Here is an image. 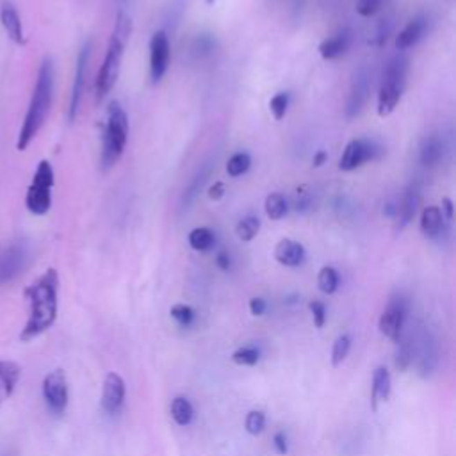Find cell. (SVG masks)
Masks as SVG:
<instances>
[{
	"mask_svg": "<svg viewBox=\"0 0 456 456\" xmlns=\"http://www.w3.org/2000/svg\"><path fill=\"white\" fill-rule=\"evenodd\" d=\"M58 290L59 274L54 268H49L42 277H37L27 289L25 299L29 301V317L21 328L20 340L30 342L45 333L58 319Z\"/></svg>",
	"mask_w": 456,
	"mask_h": 456,
	"instance_id": "6da1fadb",
	"label": "cell"
},
{
	"mask_svg": "<svg viewBox=\"0 0 456 456\" xmlns=\"http://www.w3.org/2000/svg\"><path fill=\"white\" fill-rule=\"evenodd\" d=\"M54 84H55V71L52 59L45 58L40 64V70L36 75V84H34V91L30 96L29 109L24 118V125H21L20 134H18L17 148L20 152H25L33 143L37 132L42 130L45 125L46 118L52 109V100H54Z\"/></svg>",
	"mask_w": 456,
	"mask_h": 456,
	"instance_id": "7a4b0ae2",
	"label": "cell"
},
{
	"mask_svg": "<svg viewBox=\"0 0 456 456\" xmlns=\"http://www.w3.org/2000/svg\"><path fill=\"white\" fill-rule=\"evenodd\" d=\"M130 34H132V20L130 17L120 12L114 21V29H112L111 37H109L107 50H105L104 61L100 67L98 73H96L95 80V100L96 104L104 102L105 96L111 93L118 80V75L121 70V59H123L125 49L129 45Z\"/></svg>",
	"mask_w": 456,
	"mask_h": 456,
	"instance_id": "3957f363",
	"label": "cell"
},
{
	"mask_svg": "<svg viewBox=\"0 0 456 456\" xmlns=\"http://www.w3.org/2000/svg\"><path fill=\"white\" fill-rule=\"evenodd\" d=\"M127 141H129V116L123 105L114 100L109 104L104 125V139H102V168L104 170H111L120 161Z\"/></svg>",
	"mask_w": 456,
	"mask_h": 456,
	"instance_id": "277c9868",
	"label": "cell"
},
{
	"mask_svg": "<svg viewBox=\"0 0 456 456\" xmlns=\"http://www.w3.org/2000/svg\"><path fill=\"white\" fill-rule=\"evenodd\" d=\"M407 73L408 59L403 54L394 55L387 61L385 68H383L380 91H378V116L387 118L398 107L403 91H405V84H407Z\"/></svg>",
	"mask_w": 456,
	"mask_h": 456,
	"instance_id": "5b68a950",
	"label": "cell"
},
{
	"mask_svg": "<svg viewBox=\"0 0 456 456\" xmlns=\"http://www.w3.org/2000/svg\"><path fill=\"white\" fill-rule=\"evenodd\" d=\"M55 184L54 168L49 161H40L33 182L25 193V207L34 216H45L52 207V189Z\"/></svg>",
	"mask_w": 456,
	"mask_h": 456,
	"instance_id": "8992f818",
	"label": "cell"
},
{
	"mask_svg": "<svg viewBox=\"0 0 456 456\" xmlns=\"http://www.w3.org/2000/svg\"><path fill=\"white\" fill-rule=\"evenodd\" d=\"M414 339V360L417 365V373L423 378L432 376L433 371L439 365V344L437 339L426 326H421L415 333Z\"/></svg>",
	"mask_w": 456,
	"mask_h": 456,
	"instance_id": "52a82bcc",
	"label": "cell"
},
{
	"mask_svg": "<svg viewBox=\"0 0 456 456\" xmlns=\"http://www.w3.org/2000/svg\"><path fill=\"white\" fill-rule=\"evenodd\" d=\"M380 155H382V148L371 139H364V137L351 139L342 152L339 168L342 171H355L364 166L365 162L376 161Z\"/></svg>",
	"mask_w": 456,
	"mask_h": 456,
	"instance_id": "ba28073f",
	"label": "cell"
},
{
	"mask_svg": "<svg viewBox=\"0 0 456 456\" xmlns=\"http://www.w3.org/2000/svg\"><path fill=\"white\" fill-rule=\"evenodd\" d=\"M43 399H45L46 407L50 412L54 414H62L68 407V382H67V374L62 369H54L50 371L49 374L43 380L42 385Z\"/></svg>",
	"mask_w": 456,
	"mask_h": 456,
	"instance_id": "9c48e42d",
	"label": "cell"
},
{
	"mask_svg": "<svg viewBox=\"0 0 456 456\" xmlns=\"http://www.w3.org/2000/svg\"><path fill=\"white\" fill-rule=\"evenodd\" d=\"M171 61V45L166 30H157L150 37V79L161 82Z\"/></svg>",
	"mask_w": 456,
	"mask_h": 456,
	"instance_id": "30bf717a",
	"label": "cell"
},
{
	"mask_svg": "<svg viewBox=\"0 0 456 456\" xmlns=\"http://www.w3.org/2000/svg\"><path fill=\"white\" fill-rule=\"evenodd\" d=\"M89 55H91V42L84 43L79 55H77V67H75V77L70 93V105H68V121H70V123L71 121H75V118L79 114L80 102H82L84 89H86V73H87Z\"/></svg>",
	"mask_w": 456,
	"mask_h": 456,
	"instance_id": "8fae6325",
	"label": "cell"
},
{
	"mask_svg": "<svg viewBox=\"0 0 456 456\" xmlns=\"http://www.w3.org/2000/svg\"><path fill=\"white\" fill-rule=\"evenodd\" d=\"M405 319H407V303L403 298H394L380 315L378 326L387 339L398 342L405 330Z\"/></svg>",
	"mask_w": 456,
	"mask_h": 456,
	"instance_id": "7c38bea8",
	"label": "cell"
},
{
	"mask_svg": "<svg viewBox=\"0 0 456 456\" xmlns=\"http://www.w3.org/2000/svg\"><path fill=\"white\" fill-rule=\"evenodd\" d=\"M125 401V382L118 373H109L104 380L102 407L107 414H116Z\"/></svg>",
	"mask_w": 456,
	"mask_h": 456,
	"instance_id": "4fadbf2b",
	"label": "cell"
},
{
	"mask_svg": "<svg viewBox=\"0 0 456 456\" xmlns=\"http://www.w3.org/2000/svg\"><path fill=\"white\" fill-rule=\"evenodd\" d=\"M367 93H369V80H367V75H365L364 71H360V73H357V77L353 79L351 87H349L348 102H346V116H348L349 120H353V118L360 114L365 100H367Z\"/></svg>",
	"mask_w": 456,
	"mask_h": 456,
	"instance_id": "5bb4252c",
	"label": "cell"
},
{
	"mask_svg": "<svg viewBox=\"0 0 456 456\" xmlns=\"http://www.w3.org/2000/svg\"><path fill=\"white\" fill-rule=\"evenodd\" d=\"M305 257H307L305 246L295 239H282L274 248V258L278 264L286 268H298L305 262Z\"/></svg>",
	"mask_w": 456,
	"mask_h": 456,
	"instance_id": "9a60e30c",
	"label": "cell"
},
{
	"mask_svg": "<svg viewBox=\"0 0 456 456\" xmlns=\"http://www.w3.org/2000/svg\"><path fill=\"white\" fill-rule=\"evenodd\" d=\"M426 29H428L426 18L417 17L414 18V20H410L401 30H399L398 36H396V42H394L396 49H398L399 52H403V50H408L412 49V46H415L424 37Z\"/></svg>",
	"mask_w": 456,
	"mask_h": 456,
	"instance_id": "2e32d148",
	"label": "cell"
},
{
	"mask_svg": "<svg viewBox=\"0 0 456 456\" xmlns=\"http://www.w3.org/2000/svg\"><path fill=\"white\" fill-rule=\"evenodd\" d=\"M0 24L4 27L6 34L12 43L17 45H24L25 43V34H24V25H21V18L18 15L17 8L11 2H4L0 8Z\"/></svg>",
	"mask_w": 456,
	"mask_h": 456,
	"instance_id": "e0dca14e",
	"label": "cell"
},
{
	"mask_svg": "<svg viewBox=\"0 0 456 456\" xmlns=\"http://www.w3.org/2000/svg\"><path fill=\"white\" fill-rule=\"evenodd\" d=\"M446 221L439 205H428L421 212V232L428 239H439L446 232Z\"/></svg>",
	"mask_w": 456,
	"mask_h": 456,
	"instance_id": "ac0fdd59",
	"label": "cell"
},
{
	"mask_svg": "<svg viewBox=\"0 0 456 456\" xmlns=\"http://www.w3.org/2000/svg\"><path fill=\"white\" fill-rule=\"evenodd\" d=\"M21 376V367L12 360L0 358V405L12 396Z\"/></svg>",
	"mask_w": 456,
	"mask_h": 456,
	"instance_id": "d6986e66",
	"label": "cell"
},
{
	"mask_svg": "<svg viewBox=\"0 0 456 456\" xmlns=\"http://www.w3.org/2000/svg\"><path fill=\"white\" fill-rule=\"evenodd\" d=\"M349 45H351V33L348 29H342L337 34H333L332 37L323 40L319 46H317V50H319V55L324 61H333V59H339L340 55H344L348 52Z\"/></svg>",
	"mask_w": 456,
	"mask_h": 456,
	"instance_id": "ffe728a7",
	"label": "cell"
},
{
	"mask_svg": "<svg viewBox=\"0 0 456 456\" xmlns=\"http://www.w3.org/2000/svg\"><path fill=\"white\" fill-rule=\"evenodd\" d=\"M25 262V249L21 246H12L0 257V283L11 282L21 271Z\"/></svg>",
	"mask_w": 456,
	"mask_h": 456,
	"instance_id": "44dd1931",
	"label": "cell"
},
{
	"mask_svg": "<svg viewBox=\"0 0 456 456\" xmlns=\"http://www.w3.org/2000/svg\"><path fill=\"white\" fill-rule=\"evenodd\" d=\"M421 196L417 186H410L403 195L401 202H398V216L396 220L399 221V228H405L414 221L415 214L419 211Z\"/></svg>",
	"mask_w": 456,
	"mask_h": 456,
	"instance_id": "7402d4cb",
	"label": "cell"
},
{
	"mask_svg": "<svg viewBox=\"0 0 456 456\" xmlns=\"http://www.w3.org/2000/svg\"><path fill=\"white\" fill-rule=\"evenodd\" d=\"M444 157V141L439 136H426L419 143V161L424 168H435Z\"/></svg>",
	"mask_w": 456,
	"mask_h": 456,
	"instance_id": "603a6c76",
	"label": "cell"
},
{
	"mask_svg": "<svg viewBox=\"0 0 456 456\" xmlns=\"http://www.w3.org/2000/svg\"><path fill=\"white\" fill-rule=\"evenodd\" d=\"M390 390H392V380L385 365H378L373 374V389H371V405L373 410L378 408V403H383L389 399Z\"/></svg>",
	"mask_w": 456,
	"mask_h": 456,
	"instance_id": "cb8c5ba5",
	"label": "cell"
},
{
	"mask_svg": "<svg viewBox=\"0 0 456 456\" xmlns=\"http://www.w3.org/2000/svg\"><path fill=\"white\" fill-rule=\"evenodd\" d=\"M187 240H189V246L195 252H209V249L216 246V234L207 227H198L193 228L191 232H189Z\"/></svg>",
	"mask_w": 456,
	"mask_h": 456,
	"instance_id": "d4e9b609",
	"label": "cell"
},
{
	"mask_svg": "<svg viewBox=\"0 0 456 456\" xmlns=\"http://www.w3.org/2000/svg\"><path fill=\"white\" fill-rule=\"evenodd\" d=\"M396 344H398V349H396V367H398V371L405 373L414 364V339H412V333L399 337Z\"/></svg>",
	"mask_w": 456,
	"mask_h": 456,
	"instance_id": "484cf974",
	"label": "cell"
},
{
	"mask_svg": "<svg viewBox=\"0 0 456 456\" xmlns=\"http://www.w3.org/2000/svg\"><path fill=\"white\" fill-rule=\"evenodd\" d=\"M171 417L179 426H187L193 423L195 417V408H193L191 401L184 396H177L171 403Z\"/></svg>",
	"mask_w": 456,
	"mask_h": 456,
	"instance_id": "4316f807",
	"label": "cell"
},
{
	"mask_svg": "<svg viewBox=\"0 0 456 456\" xmlns=\"http://www.w3.org/2000/svg\"><path fill=\"white\" fill-rule=\"evenodd\" d=\"M265 216L270 218L271 221H278L286 218V214L289 212V202H287L286 196L282 193H271L268 198H265Z\"/></svg>",
	"mask_w": 456,
	"mask_h": 456,
	"instance_id": "83f0119b",
	"label": "cell"
},
{
	"mask_svg": "<svg viewBox=\"0 0 456 456\" xmlns=\"http://www.w3.org/2000/svg\"><path fill=\"white\" fill-rule=\"evenodd\" d=\"M339 273H337L335 268H332V265H324V268H321L319 274H317V286H319V290L321 292H324V295H333L337 289H339Z\"/></svg>",
	"mask_w": 456,
	"mask_h": 456,
	"instance_id": "f1b7e54d",
	"label": "cell"
},
{
	"mask_svg": "<svg viewBox=\"0 0 456 456\" xmlns=\"http://www.w3.org/2000/svg\"><path fill=\"white\" fill-rule=\"evenodd\" d=\"M261 232V220L257 216H245L243 220H239V223L236 225V234L240 240L249 243Z\"/></svg>",
	"mask_w": 456,
	"mask_h": 456,
	"instance_id": "f546056e",
	"label": "cell"
},
{
	"mask_svg": "<svg viewBox=\"0 0 456 456\" xmlns=\"http://www.w3.org/2000/svg\"><path fill=\"white\" fill-rule=\"evenodd\" d=\"M252 168V157L246 152H237L232 157L227 161V173L228 177L237 179V177H243L246 171Z\"/></svg>",
	"mask_w": 456,
	"mask_h": 456,
	"instance_id": "4dcf8cb0",
	"label": "cell"
},
{
	"mask_svg": "<svg viewBox=\"0 0 456 456\" xmlns=\"http://www.w3.org/2000/svg\"><path fill=\"white\" fill-rule=\"evenodd\" d=\"M349 349H351V337H349L348 333H342V335L337 337V340L333 342V349H332L333 367H339V365L346 360Z\"/></svg>",
	"mask_w": 456,
	"mask_h": 456,
	"instance_id": "1f68e13d",
	"label": "cell"
},
{
	"mask_svg": "<svg viewBox=\"0 0 456 456\" xmlns=\"http://www.w3.org/2000/svg\"><path fill=\"white\" fill-rule=\"evenodd\" d=\"M289 104H290V96L287 91L277 93V95L270 100V111L271 114H273L274 120L280 121L286 118L287 111H289Z\"/></svg>",
	"mask_w": 456,
	"mask_h": 456,
	"instance_id": "d6a6232c",
	"label": "cell"
},
{
	"mask_svg": "<svg viewBox=\"0 0 456 456\" xmlns=\"http://www.w3.org/2000/svg\"><path fill=\"white\" fill-rule=\"evenodd\" d=\"M232 360L237 365H255L261 360V351L255 346H245V348L234 351Z\"/></svg>",
	"mask_w": 456,
	"mask_h": 456,
	"instance_id": "836d02e7",
	"label": "cell"
},
{
	"mask_svg": "<svg viewBox=\"0 0 456 456\" xmlns=\"http://www.w3.org/2000/svg\"><path fill=\"white\" fill-rule=\"evenodd\" d=\"M246 432L249 435H261L264 432L265 428V414L262 410H252L248 415H246L245 421Z\"/></svg>",
	"mask_w": 456,
	"mask_h": 456,
	"instance_id": "e575fe53",
	"label": "cell"
},
{
	"mask_svg": "<svg viewBox=\"0 0 456 456\" xmlns=\"http://www.w3.org/2000/svg\"><path fill=\"white\" fill-rule=\"evenodd\" d=\"M171 317H173L180 326H189V324L195 321V310H193L189 305H184V303H179V305H173L170 310Z\"/></svg>",
	"mask_w": 456,
	"mask_h": 456,
	"instance_id": "d590c367",
	"label": "cell"
},
{
	"mask_svg": "<svg viewBox=\"0 0 456 456\" xmlns=\"http://www.w3.org/2000/svg\"><path fill=\"white\" fill-rule=\"evenodd\" d=\"M314 205V196H312L310 189L307 186H299L296 189V196H295V209L301 214L308 212Z\"/></svg>",
	"mask_w": 456,
	"mask_h": 456,
	"instance_id": "8d00e7d4",
	"label": "cell"
},
{
	"mask_svg": "<svg viewBox=\"0 0 456 456\" xmlns=\"http://www.w3.org/2000/svg\"><path fill=\"white\" fill-rule=\"evenodd\" d=\"M382 4H383V0H358L357 8L355 9H357V12L360 15V17L369 18L380 11Z\"/></svg>",
	"mask_w": 456,
	"mask_h": 456,
	"instance_id": "74e56055",
	"label": "cell"
},
{
	"mask_svg": "<svg viewBox=\"0 0 456 456\" xmlns=\"http://www.w3.org/2000/svg\"><path fill=\"white\" fill-rule=\"evenodd\" d=\"M308 308H310L315 326L323 328L324 323H326V307H324V303L319 301V299H314V301L308 303Z\"/></svg>",
	"mask_w": 456,
	"mask_h": 456,
	"instance_id": "f35d334b",
	"label": "cell"
},
{
	"mask_svg": "<svg viewBox=\"0 0 456 456\" xmlns=\"http://www.w3.org/2000/svg\"><path fill=\"white\" fill-rule=\"evenodd\" d=\"M273 446L278 455H287V453H289V442H287L286 433L278 432L277 435L273 437Z\"/></svg>",
	"mask_w": 456,
	"mask_h": 456,
	"instance_id": "ab89813d",
	"label": "cell"
},
{
	"mask_svg": "<svg viewBox=\"0 0 456 456\" xmlns=\"http://www.w3.org/2000/svg\"><path fill=\"white\" fill-rule=\"evenodd\" d=\"M268 310V303L262 298H252L249 299V312L253 315H264Z\"/></svg>",
	"mask_w": 456,
	"mask_h": 456,
	"instance_id": "60d3db41",
	"label": "cell"
},
{
	"mask_svg": "<svg viewBox=\"0 0 456 456\" xmlns=\"http://www.w3.org/2000/svg\"><path fill=\"white\" fill-rule=\"evenodd\" d=\"M225 193H227V187H225L223 182H214L211 187H209V198L214 200V202L223 198Z\"/></svg>",
	"mask_w": 456,
	"mask_h": 456,
	"instance_id": "b9f144b4",
	"label": "cell"
},
{
	"mask_svg": "<svg viewBox=\"0 0 456 456\" xmlns=\"http://www.w3.org/2000/svg\"><path fill=\"white\" fill-rule=\"evenodd\" d=\"M216 264H218V268H220V270H223V271L230 270V268H232V257H230V253L225 252V249H223V252H218Z\"/></svg>",
	"mask_w": 456,
	"mask_h": 456,
	"instance_id": "7bdbcfd3",
	"label": "cell"
},
{
	"mask_svg": "<svg viewBox=\"0 0 456 456\" xmlns=\"http://www.w3.org/2000/svg\"><path fill=\"white\" fill-rule=\"evenodd\" d=\"M440 211H442V214H444V218L448 221H453V218H455V205H453V200L451 198H442V205H440Z\"/></svg>",
	"mask_w": 456,
	"mask_h": 456,
	"instance_id": "ee69618b",
	"label": "cell"
},
{
	"mask_svg": "<svg viewBox=\"0 0 456 456\" xmlns=\"http://www.w3.org/2000/svg\"><path fill=\"white\" fill-rule=\"evenodd\" d=\"M326 161H328V154L324 152V150H319V152H315V154H314L312 164H314V168H321Z\"/></svg>",
	"mask_w": 456,
	"mask_h": 456,
	"instance_id": "f6af8a7d",
	"label": "cell"
},
{
	"mask_svg": "<svg viewBox=\"0 0 456 456\" xmlns=\"http://www.w3.org/2000/svg\"><path fill=\"white\" fill-rule=\"evenodd\" d=\"M214 2H216V0H205V4H207V6H212Z\"/></svg>",
	"mask_w": 456,
	"mask_h": 456,
	"instance_id": "bcb514c9",
	"label": "cell"
}]
</instances>
